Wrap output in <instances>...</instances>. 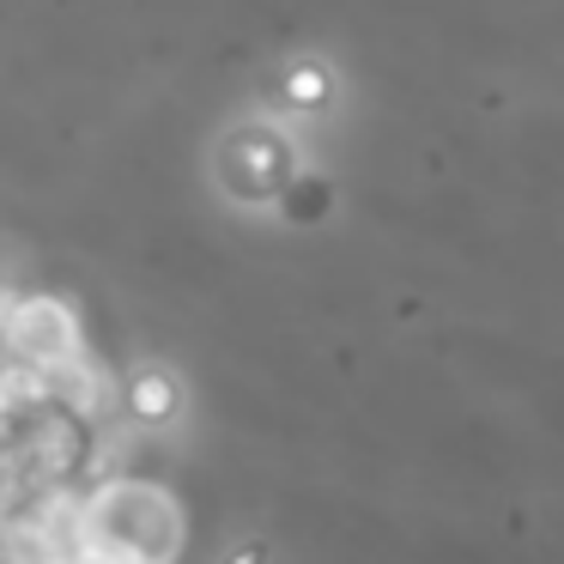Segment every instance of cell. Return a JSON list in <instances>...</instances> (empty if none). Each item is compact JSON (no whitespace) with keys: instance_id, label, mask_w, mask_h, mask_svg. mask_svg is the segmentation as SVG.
Returning a JSON list of instances; mask_svg holds the SVG:
<instances>
[{"instance_id":"obj_2","label":"cell","mask_w":564,"mask_h":564,"mask_svg":"<svg viewBox=\"0 0 564 564\" xmlns=\"http://www.w3.org/2000/svg\"><path fill=\"white\" fill-rule=\"evenodd\" d=\"M7 365H25V370H43L55 377L62 365H74L86 352V334H79V316L74 304L50 292H31V297H13V316H7V340H0Z\"/></svg>"},{"instance_id":"obj_3","label":"cell","mask_w":564,"mask_h":564,"mask_svg":"<svg viewBox=\"0 0 564 564\" xmlns=\"http://www.w3.org/2000/svg\"><path fill=\"white\" fill-rule=\"evenodd\" d=\"M128 406H134V419H171V406H176L171 377H159V370H140L134 389H128Z\"/></svg>"},{"instance_id":"obj_1","label":"cell","mask_w":564,"mask_h":564,"mask_svg":"<svg viewBox=\"0 0 564 564\" xmlns=\"http://www.w3.org/2000/svg\"><path fill=\"white\" fill-rule=\"evenodd\" d=\"M86 503V552L110 564H176L183 552V503L159 486V479H98V486L79 491Z\"/></svg>"},{"instance_id":"obj_4","label":"cell","mask_w":564,"mask_h":564,"mask_svg":"<svg viewBox=\"0 0 564 564\" xmlns=\"http://www.w3.org/2000/svg\"><path fill=\"white\" fill-rule=\"evenodd\" d=\"M74 564H110V558H98V552H79V558Z\"/></svg>"}]
</instances>
